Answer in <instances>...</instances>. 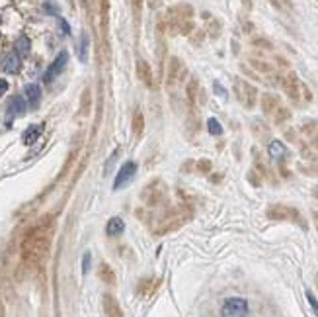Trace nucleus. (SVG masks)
Wrapping results in <instances>:
<instances>
[{
	"instance_id": "20e7f679",
	"label": "nucleus",
	"mask_w": 318,
	"mask_h": 317,
	"mask_svg": "<svg viewBox=\"0 0 318 317\" xmlns=\"http://www.w3.org/2000/svg\"><path fill=\"white\" fill-rule=\"evenodd\" d=\"M67 63H68V53H67V51H61V53L57 55V59H55V61L49 65V69H47V73H45L43 80H45V82H51L55 77H59V75L65 71Z\"/></svg>"
},
{
	"instance_id": "f8f14e48",
	"label": "nucleus",
	"mask_w": 318,
	"mask_h": 317,
	"mask_svg": "<svg viewBox=\"0 0 318 317\" xmlns=\"http://www.w3.org/2000/svg\"><path fill=\"white\" fill-rule=\"evenodd\" d=\"M98 274H100V278H102L106 284H114V282H115V274H114L112 266H110V264H106V263H102V264H100Z\"/></svg>"
},
{
	"instance_id": "aec40b11",
	"label": "nucleus",
	"mask_w": 318,
	"mask_h": 317,
	"mask_svg": "<svg viewBox=\"0 0 318 317\" xmlns=\"http://www.w3.org/2000/svg\"><path fill=\"white\" fill-rule=\"evenodd\" d=\"M45 8H47V12H53V14H57V10H59V8L51 6V2H47V4H45Z\"/></svg>"
},
{
	"instance_id": "f3484780",
	"label": "nucleus",
	"mask_w": 318,
	"mask_h": 317,
	"mask_svg": "<svg viewBox=\"0 0 318 317\" xmlns=\"http://www.w3.org/2000/svg\"><path fill=\"white\" fill-rule=\"evenodd\" d=\"M90 261H92V255H90V253H84V257H82V274L88 272V268H90Z\"/></svg>"
},
{
	"instance_id": "9d476101",
	"label": "nucleus",
	"mask_w": 318,
	"mask_h": 317,
	"mask_svg": "<svg viewBox=\"0 0 318 317\" xmlns=\"http://www.w3.org/2000/svg\"><path fill=\"white\" fill-rule=\"evenodd\" d=\"M29 49H31V41H29L25 35H20V37L16 39V43H14V51H16L20 57H25V55L29 53Z\"/></svg>"
},
{
	"instance_id": "6ab92c4d",
	"label": "nucleus",
	"mask_w": 318,
	"mask_h": 317,
	"mask_svg": "<svg viewBox=\"0 0 318 317\" xmlns=\"http://www.w3.org/2000/svg\"><path fill=\"white\" fill-rule=\"evenodd\" d=\"M6 88H8V82H6L4 79H2V80H0V96H2L4 92H6Z\"/></svg>"
},
{
	"instance_id": "423d86ee",
	"label": "nucleus",
	"mask_w": 318,
	"mask_h": 317,
	"mask_svg": "<svg viewBox=\"0 0 318 317\" xmlns=\"http://www.w3.org/2000/svg\"><path fill=\"white\" fill-rule=\"evenodd\" d=\"M2 71L4 73H10V75H16L18 71H20V67H22V61H20V55L16 53V51H10V53H6L4 57H2Z\"/></svg>"
},
{
	"instance_id": "6e6552de",
	"label": "nucleus",
	"mask_w": 318,
	"mask_h": 317,
	"mask_svg": "<svg viewBox=\"0 0 318 317\" xmlns=\"http://www.w3.org/2000/svg\"><path fill=\"white\" fill-rule=\"evenodd\" d=\"M23 98L31 108H35L39 104V100H41V88L37 84H27L23 88Z\"/></svg>"
},
{
	"instance_id": "7ed1b4c3",
	"label": "nucleus",
	"mask_w": 318,
	"mask_h": 317,
	"mask_svg": "<svg viewBox=\"0 0 318 317\" xmlns=\"http://www.w3.org/2000/svg\"><path fill=\"white\" fill-rule=\"evenodd\" d=\"M135 172H137V162H133V160H127V162H123V164L119 166V172H117V176H115V182H114V190H119V188L127 186V184L131 182V178L135 176Z\"/></svg>"
},
{
	"instance_id": "0eeeda50",
	"label": "nucleus",
	"mask_w": 318,
	"mask_h": 317,
	"mask_svg": "<svg viewBox=\"0 0 318 317\" xmlns=\"http://www.w3.org/2000/svg\"><path fill=\"white\" fill-rule=\"evenodd\" d=\"M104 312H106V317H123L117 300L114 296H110V294L104 296Z\"/></svg>"
},
{
	"instance_id": "f257e3e1",
	"label": "nucleus",
	"mask_w": 318,
	"mask_h": 317,
	"mask_svg": "<svg viewBox=\"0 0 318 317\" xmlns=\"http://www.w3.org/2000/svg\"><path fill=\"white\" fill-rule=\"evenodd\" d=\"M51 223H39L37 227H33L25 239H23V261L27 264H37L51 243Z\"/></svg>"
},
{
	"instance_id": "ddd939ff",
	"label": "nucleus",
	"mask_w": 318,
	"mask_h": 317,
	"mask_svg": "<svg viewBox=\"0 0 318 317\" xmlns=\"http://www.w3.org/2000/svg\"><path fill=\"white\" fill-rule=\"evenodd\" d=\"M268 151H270V155H272L273 158H281V157H285V151H287V149H285V145H283L281 141L275 139V141L270 143Z\"/></svg>"
},
{
	"instance_id": "39448f33",
	"label": "nucleus",
	"mask_w": 318,
	"mask_h": 317,
	"mask_svg": "<svg viewBox=\"0 0 318 317\" xmlns=\"http://www.w3.org/2000/svg\"><path fill=\"white\" fill-rule=\"evenodd\" d=\"M25 104H27V102H25L23 96H20V94L12 96L10 102H8V108H6L8 120H12V118H16V116H22V114L25 112Z\"/></svg>"
},
{
	"instance_id": "9b49d317",
	"label": "nucleus",
	"mask_w": 318,
	"mask_h": 317,
	"mask_svg": "<svg viewBox=\"0 0 318 317\" xmlns=\"http://www.w3.org/2000/svg\"><path fill=\"white\" fill-rule=\"evenodd\" d=\"M41 132H43V126H29V128L23 132L22 141H23L25 145H31V143L41 135Z\"/></svg>"
},
{
	"instance_id": "1a4fd4ad",
	"label": "nucleus",
	"mask_w": 318,
	"mask_h": 317,
	"mask_svg": "<svg viewBox=\"0 0 318 317\" xmlns=\"http://www.w3.org/2000/svg\"><path fill=\"white\" fill-rule=\"evenodd\" d=\"M123 231H125V221H123L121 217H112V219L108 221V225H106V233H108L110 237L121 235Z\"/></svg>"
},
{
	"instance_id": "f03ea898",
	"label": "nucleus",
	"mask_w": 318,
	"mask_h": 317,
	"mask_svg": "<svg viewBox=\"0 0 318 317\" xmlns=\"http://www.w3.org/2000/svg\"><path fill=\"white\" fill-rule=\"evenodd\" d=\"M250 312L248 300L244 298H228L221 308V317H246Z\"/></svg>"
},
{
	"instance_id": "2eb2a0df",
	"label": "nucleus",
	"mask_w": 318,
	"mask_h": 317,
	"mask_svg": "<svg viewBox=\"0 0 318 317\" xmlns=\"http://www.w3.org/2000/svg\"><path fill=\"white\" fill-rule=\"evenodd\" d=\"M207 130H209L211 135H221V133H223V126H221L219 120H215V118H209V120H207Z\"/></svg>"
},
{
	"instance_id": "a211bd4d",
	"label": "nucleus",
	"mask_w": 318,
	"mask_h": 317,
	"mask_svg": "<svg viewBox=\"0 0 318 317\" xmlns=\"http://www.w3.org/2000/svg\"><path fill=\"white\" fill-rule=\"evenodd\" d=\"M59 26H61V29H63V33H67V35L70 33V27H68V24H67V22H65L63 18H59Z\"/></svg>"
},
{
	"instance_id": "dca6fc26",
	"label": "nucleus",
	"mask_w": 318,
	"mask_h": 317,
	"mask_svg": "<svg viewBox=\"0 0 318 317\" xmlns=\"http://www.w3.org/2000/svg\"><path fill=\"white\" fill-rule=\"evenodd\" d=\"M307 300H309V304H311V308H313L315 316H318V302H317V298L313 296V292H309V290H307Z\"/></svg>"
},
{
	"instance_id": "4468645a",
	"label": "nucleus",
	"mask_w": 318,
	"mask_h": 317,
	"mask_svg": "<svg viewBox=\"0 0 318 317\" xmlns=\"http://www.w3.org/2000/svg\"><path fill=\"white\" fill-rule=\"evenodd\" d=\"M88 45H90V39H88L86 33H82V37H80V51H78V57H80L82 63H86V59H88Z\"/></svg>"
}]
</instances>
